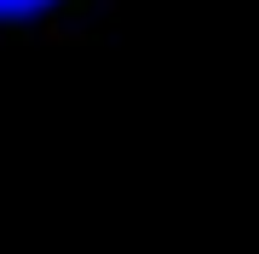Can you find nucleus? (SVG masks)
Wrapping results in <instances>:
<instances>
[{
    "mask_svg": "<svg viewBox=\"0 0 259 254\" xmlns=\"http://www.w3.org/2000/svg\"><path fill=\"white\" fill-rule=\"evenodd\" d=\"M47 0H0V18H23V12H40Z\"/></svg>",
    "mask_w": 259,
    "mask_h": 254,
    "instance_id": "1",
    "label": "nucleus"
}]
</instances>
